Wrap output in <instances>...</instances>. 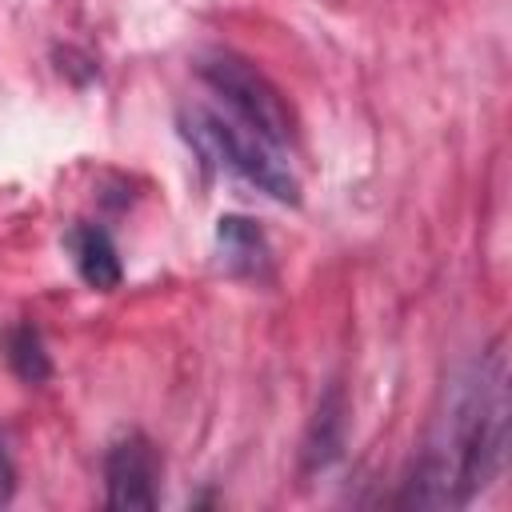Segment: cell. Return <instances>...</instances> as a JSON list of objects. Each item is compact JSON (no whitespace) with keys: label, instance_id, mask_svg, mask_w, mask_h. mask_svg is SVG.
Listing matches in <instances>:
<instances>
[{"label":"cell","instance_id":"1","mask_svg":"<svg viewBox=\"0 0 512 512\" xmlns=\"http://www.w3.org/2000/svg\"><path fill=\"white\" fill-rule=\"evenodd\" d=\"M508 452V360L496 340L448 392V408L428 436L420 464L400 496L416 508H460L480 496Z\"/></svg>","mask_w":512,"mask_h":512},{"label":"cell","instance_id":"2","mask_svg":"<svg viewBox=\"0 0 512 512\" xmlns=\"http://www.w3.org/2000/svg\"><path fill=\"white\" fill-rule=\"evenodd\" d=\"M180 136L208 164L240 176L244 184L260 188L264 196H272L280 204H300V180L292 176V168L280 160V152L268 140L248 132L240 120H224L208 108H188V112H180Z\"/></svg>","mask_w":512,"mask_h":512},{"label":"cell","instance_id":"3","mask_svg":"<svg viewBox=\"0 0 512 512\" xmlns=\"http://www.w3.org/2000/svg\"><path fill=\"white\" fill-rule=\"evenodd\" d=\"M196 76L232 108V116L248 132H256L272 148H284L296 140V116H292L284 92L252 60H244L228 48H212L196 60Z\"/></svg>","mask_w":512,"mask_h":512},{"label":"cell","instance_id":"4","mask_svg":"<svg viewBox=\"0 0 512 512\" xmlns=\"http://www.w3.org/2000/svg\"><path fill=\"white\" fill-rule=\"evenodd\" d=\"M156 480H160V456L148 436L128 432L108 448V456H104V504L108 508H116V512L156 508V500H160Z\"/></svg>","mask_w":512,"mask_h":512},{"label":"cell","instance_id":"5","mask_svg":"<svg viewBox=\"0 0 512 512\" xmlns=\"http://www.w3.org/2000/svg\"><path fill=\"white\" fill-rule=\"evenodd\" d=\"M64 248L80 272V280L96 292H112L124 276V264H120V252L112 244V236L100 228V224H72L64 232Z\"/></svg>","mask_w":512,"mask_h":512},{"label":"cell","instance_id":"6","mask_svg":"<svg viewBox=\"0 0 512 512\" xmlns=\"http://www.w3.org/2000/svg\"><path fill=\"white\" fill-rule=\"evenodd\" d=\"M216 248L232 276H268L272 248L256 220L248 216H220L216 220Z\"/></svg>","mask_w":512,"mask_h":512},{"label":"cell","instance_id":"7","mask_svg":"<svg viewBox=\"0 0 512 512\" xmlns=\"http://www.w3.org/2000/svg\"><path fill=\"white\" fill-rule=\"evenodd\" d=\"M344 416H348L344 388L332 384V388L320 396L316 416H312L308 436H304V468H308V472H320V468H328V464L340 456V444H344Z\"/></svg>","mask_w":512,"mask_h":512},{"label":"cell","instance_id":"8","mask_svg":"<svg viewBox=\"0 0 512 512\" xmlns=\"http://www.w3.org/2000/svg\"><path fill=\"white\" fill-rule=\"evenodd\" d=\"M4 360L24 384H44L52 376V360L44 352V340L32 324H16L4 340Z\"/></svg>","mask_w":512,"mask_h":512},{"label":"cell","instance_id":"9","mask_svg":"<svg viewBox=\"0 0 512 512\" xmlns=\"http://www.w3.org/2000/svg\"><path fill=\"white\" fill-rule=\"evenodd\" d=\"M12 492H16V468H12L8 444H4V436H0V508L12 500Z\"/></svg>","mask_w":512,"mask_h":512}]
</instances>
